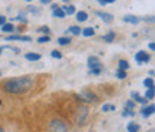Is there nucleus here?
<instances>
[{"mask_svg": "<svg viewBox=\"0 0 155 132\" xmlns=\"http://www.w3.org/2000/svg\"><path fill=\"white\" fill-rule=\"evenodd\" d=\"M6 40H17V42H30L32 38L30 36H20V35H10V36H7Z\"/></svg>", "mask_w": 155, "mask_h": 132, "instance_id": "423d86ee", "label": "nucleus"}, {"mask_svg": "<svg viewBox=\"0 0 155 132\" xmlns=\"http://www.w3.org/2000/svg\"><path fill=\"white\" fill-rule=\"evenodd\" d=\"M0 105H2V102H0Z\"/></svg>", "mask_w": 155, "mask_h": 132, "instance_id": "c03bdc74", "label": "nucleus"}, {"mask_svg": "<svg viewBox=\"0 0 155 132\" xmlns=\"http://www.w3.org/2000/svg\"><path fill=\"white\" fill-rule=\"evenodd\" d=\"M144 20H145V22H154V17H152V16H150V17H145Z\"/></svg>", "mask_w": 155, "mask_h": 132, "instance_id": "c9c22d12", "label": "nucleus"}, {"mask_svg": "<svg viewBox=\"0 0 155 132\" xmlns=\"http://www.w3.org/2000/svg\"><path fill=\"white\" fill-rule=\"evenodd\" d=\"M98 3H99L101 6H105V5H108V3H106V0H98Z\"/></svg>", "mask_w": 155, "mask_h": 132, "instance_id": "e433bc0d", "label": "nucleus"}, {"mask_svg": "<svg viewBox=\"0 0 155 132\" xmlns=\"http://www.w3.org/2000/svg\"><path fill=\"white\" fill-rule=\"evenodd\" d=\"M28 10L32 12V13H35V15H40V9H36V7H32V6H29Z\"/></svg>", "mask_w": 155, "mask_h": 132, "instance_id": "c85d7f7f", "label": "nucleus"}, {"mask_svg": "<svg viewBox=\"0 0 155 132\" xmlns=\"http://www.w3.org/2000/svg\"><path fill=\"white\" fill-rule=\"evenodd\" d=\"M39 32H42V33H45V35H48V33H49V28H48V26H42V28L40 29H38Z\"/></svg>", "mask_w": 155, "mask_h": 132, "instance_id": "473e14b6", "label": "nucleus"}, {"mask_svg": "<svg viewBox=\"0 0 155 132\" xmlns=\"http://www.w3.org/2000/svg\"><path fill=\"white\" fill-rule=\"evenodd\" d=\"M109 111H115V105H109L106 104L102 106V112H109Z\"/></svg>", "mask_w": 155, "mask_h": 132, "instance_id": "5701e85b", "label": "nucleus"}, {"mask_svg": "<svg viewBox=\"0 0 155 132\" xmlns=\"http://www.w3.org/2000/svg\"><path fill=\"white\" fill-rule=\"evenodd\" d=\"M118 66H119V69H121V71H125V72L129 69V63H128L127 61H124V59L118 62Z\"/></svg>", "mask_w": 155, "mask_h": 132, "instance_id": "aec40b11", "label": "nucleus"}, {"mask_svg": "<svg viewBox=\"0 0 155 132\" xmlns=\"http://www.w3.org/2000/svg\"><path fill=\"white\" fill-rule=\"evenodd\" d=\"M95 15L99 16L105 23H112L114 22V16H112L111 13H106V12H95Z\"/></svg>", "mask_w": 155, "mask_h": 132, "instance_id": "39448f33", "label": "nucleus"}, {"mask_svg": "<svg viewBox=\"0 0 155 132\" xmlns=\"http://www.w3.org/2000/svg\"><path fill=\"white\" fill-rule=\"evenodd\" d=\"M101 72V69H89V75H99Z\"/></svg>", "mask_w": 155, "mask_h": 132, "instance_id": "2f4dec72", "label": "nucleus"}, {"mask_svg": "<svg viewBox=\"0 0 155 132\" xmlns=\"http://www.w3.org/2000/svg\"><path fill=\"white\" fill-rule=\"evenodd\" d=\"M154 111H155V106H154V105L145 106V108H142V109H141V115L144 116V118H148V116H151L152 114H154Z\"/></svg>", "mask_w": 155, "mask_h": 132, "instance_id": "0eeeda50", "label": "nucleus"}, {"mask_svg": "<svg viewBox=\"0 0 155 132\" xmlns=\"http://www.w3.org/2000/svg\"><path fill=\"white\" fill-rule=\"evenodd\" d=\"M33 86V81L28 76L12 78L3 82V89L9 94H25Z\"/></svg>", "mask_w": 155, "mask_h": 132, "instance_id": "f257e3e1", "label": "nucleus"}, {"mask_svg": "<svg viewBox=\"0 0 155 132\" xmlns=\"http://www.w3.org/2000/svg\"><path fill=\"white\" fill-rule=\"evenodd\" d=\"M114 39H115V33L114 32H109V33H106L105 36H102V40H105V42H108V43L114 42Z\"/></svg>", "mask_w": 155, "mask_h": 132, "instance_id": "dca6fc26", "label": "nucleus"}, {"mask_svg": "<svg viewBox=\"0 0 155 132\" xmlns=\"http://www.w3.org/2000/svg\"><path fill=\"white\" fill-rule=\"evenodd\" d=\"M83 95L86 96V99H88V101H92V102H95V101H96V96H95L92 92H83Z\"/></svg>", "mask_w": 155, "mask_h": 132, "instance_id": "393cba45", "label": "nucleus"}, {"mask_svg": "<svg viewBox=\"0 0 155 132\" xmlns=\"http://www.w3.org/2000/svg\"><path fill=\"white\" fill-rule=\"evenodd\" d=\"M62 10L65 12V15H73L75 13V6H63L62 7Z\"/></svg>", "mask_w": 155, "mask_h": 132, "instance_id": "6ab92c4d", "label": "nucleus"}, {"mask_svg": "<svg viewBox=\"0 0 155 132\" xmlns=\"http://www.w3.org/2000/svg\"><path fill=\"white\" fill-rule=\"evenodd\" d=\"M2 30H3V32H6V33H10V32H13V30H15V26H13L12 23H5V25L2 26Z\"/></svg>", "mask_w": 155, "mask_h": 132, "instance_id": "f3484780", "label": "nucleus"}, {"mask_svg": "<svg viewBox=\"0 0 155 132\" xmlns=\"http://www.w3.org/2000/svg\"><path fill=\"white\" fill-rule=\"evenodd\" d=\"M125 105H127V108H128V109H132L134 106H135L132 101H127V104H125Z\"/></svg>", "mask_w": 155, "mask_h": 132, "instance_id": "72a5a7b5", "label": "nucleus"}, {"mask_svg": "<svg viewBox=\"0 0 155 132\" xmlns=\"http://www.w3.org/2000/svg\"><path fill=\"white\" fill-rule=\"evenodd\" d=\"M53 16L58 17V19H63L66 15H65V12L62 10V7H56L55 10H53Z\"/></svg>", "mask_w": 155, "mask_h": 132, "instance_id": "2eb2a0df", "label": "nucleus"}, {"mask_svg": "<svg viewBox=\"0 0 155 132\" xmlns=\"http://www.w3.org/2000/svg\"><path fill=\"white\" fill-rule=\"evenodd\" d=\"M72 33V35H75V36H79L81 35V32H82V29L79 28V26H71V28L66 30V33Z\"/></svg>", "mask_w": 155, "mask_h": 132, "instance_id": "4468645a", "label": "nucleus"}, {"mask_svg": "<svg viewBox=\"0 0 155 132\" xmlns=\"http://www.w3.org/2000/svg\"><path fill=\"white\" fill-rule=\"evenodd\" d=\"M40 2H42V3H50L52 0H40Z\"/></svg>", "mask_w": 155, "mask_h": 132, "instance_id": "58836bf2", "label": "nucleus"}, {"mask_svg": "<svg viewBox=\"0 0 155 132\" xmlns=\"http://www.w3.org/2000/svg\"><path fill=\"white\" fill-rule=\"evenodd\" d=\"M5 23H6V17H5V16H2V15H0V28H2V26H3Z\"/></svg>", "mask_w": 155, "mask_h": 132, "instance_id": "f704fd0d", "label": "nucleus"}, {"mask_svg": "<svg viewBox=\"0 0 155 132\" xmlns=\"http://www.w3.org/2000/svg\"><path fill=\"white\" fill-rule=\"evenodd\" d=\"M52 58H55V59H62V53L59 50H52V53H50Z\"/></svg>", "mask_w": 155, "mask_h": 132, "instance_id": "bb28decb", "label": "nucleus"}, {"mask_svg": "<svg viewBox=\"0 0 155 132\" xmlns=\"http://www.w3.org/2000/svg\"><path fill=\"white\" fill-rule=\"evenodd\" d=\"M144 98L147 99H154V89H147V92H145V96Z\"/></svg>", "mask_w": 155, "mask_h": 132, "instance_id": "a878e982", "label": "nucleus"}, {"mask_svg": "<svg viewBox=\"0 0 155 132\" xmlns=\"http://www.w3.org/2000/svg\"><path fill=\"white\" fill-rule=\"evenodd\" d=\"M148 48H150L151 50H154V49H155V45H154V42H151V43L148 45Z\"/></svg>", "mask_w": 155, "mask_h": 132, "instance_id": "4c0bfd02", "label": "nucleus"}, {"mask_svg": "<svg viewBox=\"0 0 155 132\" xmlns=\"http://www.w3.org/2000/svg\"><path fill=\"white\" fill-rule=\"evenodd\" d=\"M114 2H116V0H106V3H114Z\"/></svg>", "mask_w": 155, "mask_h": 132, "instance_id": "ea45409f", "label": "nucleus"}, {"mask_svg": "<svg viewBox=\"0 0 155 132\" xmlns=\"http://www.w3.org/2000/svg\"><path fill=\"white\" fill-rule=\"evenodd\" d=\"M81 35H83L85 38H91V36L95 35V29L94 28H85L82 32H81Z\"/></svg>", "mask_w": 155, "mask_h": 132, "instance_id": "9b49d317", "label": "nucleus"}, {"mask_svg": "<svg viewBox=\"0 0 155 132\" xmlns=\"http://www.w3.org/2000/svg\"><path fill=\"white\" fill-rule=\"evenodd\" d=\"M151 56L147 53V52H144V50H139L138 53L135 55V61L138 62L139 65H142V63H147V62H150Z\"/></svg>", "mask_w": 155, "mask_h": 132, "instance_id": "7ed1b4c3", "label": "nucleus"}, {"mask_svg": "<svg viewBox=\"0 0 155 132\" xmlns=\"http://www.w3.org/2000/svg\"><path fill=\"white\" fill-rule=\"evenodd\" d=\"M25 58L28 59V61H32V62H36V61H40V58L42 56L39 55V53H26Z\"/></svg>", "mask_w": 155, "mask_h": 132, "instance_id": "f8f14e48", "label": "nucleus"}, {"mask_svg": "<svg viewBox=\"0 0 155 132\" xmlns=\"http://www.w3.org/2000/svg\"><path fill=\"white\" fill-rule=\"evenodd\" d=\"M127 129L128 132H138L139 131V125L137 124V122H129L127 125Z\"/></svg>", "mask_w": 155, "mask_h": 132, "instance_id": "ddd939ff", "label": "nucleus"}, {"mask_svg": "<svg viewBox=\"0 0 155 132\" xmlns=\"http://www.w3.org/2000/svg\"><path fill=\"white\" fill-rule=\"evenodd\" d=\"M50 132H66L68 131V125L61 119H53L49 125Z\"/></svg>", "mask_w": 155, "mask_h": 132, "instance_id": "f03ea898", "label": "nucleus"}, {"mask_svg": "<svg viewBox=\"0 0 155 132\" xmlns=\"http://www.w3.org/2000/svg\"><path fill=\"white\" fill-rule=\"evenodd\" d=\"M0 132H5V129H3V128L0 127Z\"/></svg>", "mask_w": 155, "mask_h": 132, "instance_id": "a19ab883", "label": "nucleus"}, {"mask_svg": "<svg viewBox=\"0 0 155 132\" xmlns=\"http://www.w3.org/2000/svg\"><path fill=\"white\" fill-rule=\"evenodd\" d=\"M89 69H101L102 71V65H101L99 62H95V63H88Z\"/></svg>", "mask_w": 155, "mask_h": 132, "instance_id": "b1692460", "label": "nucleus"}, {"mask_svg": "<svg viewBox=\"0 0 155 132\" xmlns=\"http://www.w3.org/2000/svg\"><path fill=\"white\" fill-rule=\"evenodd\" d=\"M131 95H132V98L135 99V101H137L138 104H141V105H145L147 102H148V99H147V98H144V96H139V95L135 94V92H132Z\"/></svg>", "mask_w": 155, "mask_h": 132, "instance_id": "9d476101", "label": "nucleus"}, {"mask_svg": "<svg viewBox=\"0 0 155 132\" xmlns=\"http://www.w3.org/2000/svg\"><path fill=\"white\" fill-rule=\"evenodd\" d=\"M76 20L79 23H81V22H86V20H88V13H86V12H83V10L78 12V13H76Z\"/></svg>", "mask_w": 155, "mask_h": 132, "instance_id": "1a4fd4ad", "label": "nucleus"}, {"mask_svg": "<svg viewBox=\"0 0 155 132\" xmlns=\"http://www.w3.org/2000/svg\"><path fill=\"white\" fill-rule=\"evenodd\" d=\"M122 116H124V118H125V116H134V112H132V111L125 109L124 112H122Z\"/></svg>", "mask_w": 155, "mask_h": 132, "instance_id": "7c9ffc66", "label": "nucleus"}, {"mask_svg": "<svg viewBox=\"0 0 155 132\" xmlns=\"http://www.w3.org/2000/svg\"><path fill=\"white\" fill-rule=\"evenodd\" d=\"M144 85L147 86V89H154V81L151 78H147L144 81Z\"/></svg>", "mask_w": 155, "mask_h": 132, "instance_id": "412c9836", "label": "nucleus"}, {"mask_svg": "<svg viewBox=\"0 0 155 132\" xmlns=\"http://www.w3.org/2000/svg\"><path fill=\"white\" fill-rule=\"evenodd\" d=\"M39 43H48V42H50V36L49 35H45V36H40V38L38 39Z\"/></svg>", "mask_w": 155, "mask_h": 132, "instance_id": "4be33fe9", "label": "nucleus"}, {"mask_svg": "<svg viewBox=\"0 0 155 132\" xmlns=\"http://www.w3.org/2000/svg\"><path fill=\"white\" fill-rule=\"evenodd\" d=\"M86 116H88V109L86 108H79L78 109V114H76V122L78 124H83L86 121Z\"/></svg>", "mask_w": 155, "mask_h": 132, "instance_id": "20e7f679", "label": "nucleus"}, {"mask_svg": "<svg viewBox=\"0 0 155 132\" xmlns=\"http://www.w3.org/2000/svg\"><path fill=\"white\" fill-rule=\"evenodd\" d=\"M95 62H99V59L96 56H89L88 58V63H95Z\"/></svg>", "mask_w": 155, "mask_h": 132, "instance_id": "c756f323", "label": "nucleus"}, {"mask_svg": "<svg viewBox=\"0 0 155 132\" xmlns=\"http://www.w3.org/2000/svg\"><path fill=\"white\" fill-rule=\"evenodd\" d=\"M26 2H32V0H26Z\"/></svg>", "mask_w": 155, "mask_h": 132, "instance_id": "37998d69", "label": "nucleus"}, {"mask_svg": "<svg viewBox=\"0 0 155 132\" xmlns=\"http://www.w3.org/2000/svg\"><path fill=\"white\" fill-rule=\"evenodd\" d=\"M116 78H118V79H125V78H127V72L119 69V71L116 72Z\"/></svg>", "mask_w": 155, "mask_h": 132, "instance_id": "cd10ccee", "label": "nucleus"}, {"mask_svg": "<svg viewBox=\"0 0 155 132\" xmlns=\"http://www.w3.org/2000/svg\"><path fill=\"white\" fill-rule=\"evenodd\" d=\"M63 2H69V0H63Z\"/></svg>", "mask_w": 155, "mask_h": 132, "instance_id": "79ce46f5", "label": "nucleus"}, {"mask_svg": "<svg viewBox=\"0 0 155 132\" xmlns=\"http://www.w3.org/2000/svg\"><path fill=\"white\" fill-rule=\"evenodd\" d=\"M58 43L61 46H66V45L71 43V38H66V36H62V38L58 39Z\"/></svg>", "mask_w": 155, "mask_h": 132, "instance_id": "a211bd4d", "label": "nucleus"}, {"mask_svg": "<svg viewBox=\"0 0 155 132\" xmlns=\"http://www.w3.org/2000/svg\"><path fill=\"white\" fill-rule=\"evenodd\" d=\"M124 22L131 23V25H137V23H139V19L137 16H132V15H127V16H124Z\"/></svg>", "mask_w": 155, "mask_h": 132, "instance_id": "6e6552de", "label": "nucleus"}]
</instances>
